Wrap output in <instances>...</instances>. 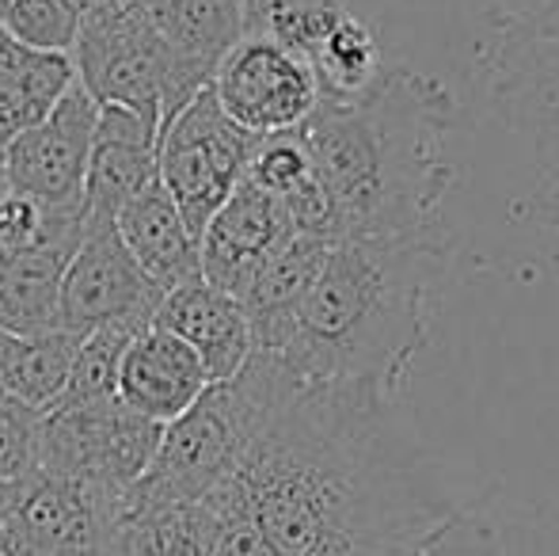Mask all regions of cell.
<instances>
[{"instance_id": "obj_1", "label": "cell", "mask_w": 559, "mask_h": 556, "mask_svg": "<svg viewBox=\"0 0 559 556\" xmlns=\"http://www.w3.org/2000/svg\"><path fill=\"white\" fill-rule=\"evenodd\" d=\"M225 492L274 556L419 545L453 514L435 473L369 386L297 381Z\"/></svg>"}, {"instance_id": "obj_2", "label": "cell", "mask_w": 559, "mask_h": 556, "mask_svg": "<svg viewBox=\"0 0 559 556\" xmlns=\"http://www.w3.org/2000/svg\"><path fill=\"white\" fill-rule=\"evenodd\" d=\"M456 104L442 81L415 69H384L354 104H320L301 138L320 171L338 237H423L442 233L453 187L449 134Z\"/></svg>"}, {"instance_id": "obj_3", "label": "cell", "mask_w": 559, "mask_h": 556, "mask_svg": "<svg viewBox=\"0 0 559 556\" xmlns=\"http://www.w3.org/2000/svg\"><path fill=\"white\" fill-rule=\"evenodd\" d=\"M445 268L442 233L338 237L274 358L309 386L392 397L430 340Z\"/></svg>"}, {"instance_id": "obj_4", "label": "cell", "mask_w": 559, "mask_h": 556, "mask_svg": "<svg viewBox=\"0 0 559 556\" xmlns=\"http://www.w3.org/2000/svg\"><path fill=\"white\" fill-rule=\"evenodd\" d=\"M297 381L266 351H255L236 378L210 381L199 401L164 427L145 476L126 492V511L202 504L240 469L243 453Z\"/></svg>"}, {"instance_id": "obj_5", "label": "cell", "mask_w": 559, "mask_h": 556, "mask_svg": "<svg viewBox=\"0 0 559 556\" xmlns=\"http://www.w3.org/2000/svg\"><path fill=\"white\" fill-rule=\"evenodd\" d=\"M76 84L99 107H126L164 122L199 92L183 81L148 8H81L73 43Z\"/></svg>"}, {"instance_id": "obj_6", "label": "cell", "mask_w": 559, "mask_h": 556, "mask_svg": "<svg viewBox=\"0 0 559 556\" xmlns=\"http://www.w3.org/2000/svg\"><path fill=\"white\" fill-rule=\"evenodd\" d=\"M472 58L499 119L559 179V31L487 15Z\"/></svg>"}, {"instance_id": "obj_7", "label": "cell", "mask_w": 559, "mask_h": 556, "mask_svg": "<svg viewBox=\"0 0 559 556\" xmlns=\"http://www.w3.org/2000/svg\"><path fill=\"white\" fill-rule=\"evenodd\" d=\"M259 138L243 134L217 107L214 92L202 88L191 104L160 122L156 138V176L194 237L225 206L248 171Z\"/></svg>"}, {"instance_id": "obj_8", "label": "cell", "mask_w": 559, "mask_h": 556, "mask_svg": "<svg viewBox=\"0 0 559 556\" xmlns=\"http://www.w3.org/2000/svg\"><path fill=\"white\" fill-rule=\"evenodd\" d=\"M160 435V423L130 412L118 397L84 409L43 412L38 473L126 499V492L145 476Z\"/></svg>"}, {"instance_id": "obj_9", "label": "cell", "mask_w": 559, "mask_h": 556, "mask_svg": "<svg viewBox=\"0 0 559 556\" xmlns=\"http://www.w3.org/2000/svg\"><path fill=\"white\" fill-rule=\"evenodd\" d=\"M99 104L73 81L46 119L15 134L0 153V179L8 191L38 202L46 214L84 217V176H88L92 134Z\"/></svg>"}, {"instance_id": "obj_10", "label": "cell", "mask_w": 559, "mask_h": 556, "mask_svg": "<svg viewBox=\"0 0 559 556\" xmlns=\"http://www.w3.org/2000/svg\"><path fill=\"white\" fill-rule=\"evenodd\" d=\"M217 107L251 138L294 134L317 115L320 84L297 50L243 35L210 81Z\"/></svg>"}, {"instance_id": "obj_11", "label": "cell", "mask_w": 559, "mask_h": 556, "mask_svg": "<svg viewBox=\"0 0 559 556\" xmlns=\"http://www.w3.org/2000/svg\"><path fill=\"white\" fill-rule=\"evenodd\" d=\"M160 301L164 294L126 252L115 222H84L61 279L58 332H69L76 340L104 328L141 332L153 324Z\"/></svg>"}, {"instance_id": "obj_12", "label": "cell", "mask_w": 559, "mask_h": 556, "mask_svg": "<svg viewBox=\"0 0 559 556\" xmlns=\"http://www.w3.org/2000/svg\"><path fill=\"white\" fill-rule=\"evenodd\" d=\"M289 237H294V225L286 210L251 179H240L199 237L202 279L236 297Z\"/></svg>"}, {"instance_id": "obj_13", "label": "cell", "mask_w": 559, "mask_h": 556, "mask_svg": "<svg viewBox=\"0 0 559 556\" xmlns=\"http://www.w3.org/2000/svg\"><path fill=\"white\" fill-rule=\"evenodd\" d=\"M156 138H160V122L126 107H99L88 176H84V222H115L126 202H133L160 179Z\"/></svg>"}, {"instance_id": "obj_14", "label": "cell", "mask_w": 559, "mask_h": 556, "mask_svg": "<svg viewBox=\"0 0 559 556\" xmlns=\"http://www.w3.org/2000/svg\"><path fill=\"white\" fill-rule=\"evenodd\" d=\"M210 386L199 355L164 328L148 324L126 343L115 397L138 416L168 427Z\"/></svg>"}, {"instance_id": "obj_15", "label": "cell", "mask_w": 559, "mask_h": 556, "mask_svg": "<svg viewBox=\"0 0 559 556\" xmlns=\"http://www.w3.org/2000/svg\"><path fill=\"white\" fill-rule=\"evenodd\" d=\"M153 324L183 340L199 355L210 381L236 378L255 355V340H251V324L240 301L225 289L210 286L206 279L164 294Z\"/></svg>"}, {"instance_id": "obj_16", "label": "cell", "mask_w": 559, "mask_h": 556, "mask_svg": "<svg viewBox=\"0 0 559 556\" xmlns=\"http://www.w3.org/2000/svg\"><path fill=\"white\" fill-rule=\"evenodd\" d=\"M115 229H118V237H122L126 252L133 256V263L145 271V279L153 282L160 294H171V289L202 279L199 237H194L191 225L183 222L176 202L168 199L160 179L118 210Z\"/></svg>"}, {"instance_id": "obj_17", "label": "cell", "mask_w": 559, "mask_h": 556, "mask_svg": "<svg viewBox=\"0 0 559 556\" xmlns=\"http://www.w3.org/2000/svg\"><path fill=\"white\" fill-rule=\"evenodd\" d=\"M332 245L335 240L294 233V237L248 279V286L236 294V301H240L243 317H248V324H251L255 351L274 355V351L282 347V340H286L305 294H309L320 268H324L328 248Z\"/></svg>"}, {"instance_id": "obj_18", "label": "cell", "mask_w": 559, "mask_h": 556, "mask_svg": "<svg viewBox=\"0 0 559 556\" xmlns=\"http://www.w3.org/2000/svg\"><path fill=\"white\" fill-rule=\"evenodd\" d=\"M243 179H251L259 191H266L286 210L294 233L338 240L332 202H328V191H324V184H320V171H317V164H312V153H309V145H305L301 130L259 138Z\"/></svg>"}, {"instance_id": "obj_19", "label": "cell", "mask_w": 559, "mask_h": 556, "mask_svg": "<svg viewBox=\"0 0 559 556\" xmlns=\"http://www.w3.org/2000/svg\"><path fill=\"white\" fill-rule=\"evenodd\" d=\"M84 233V229H81ZM81 237H53L0 252V328L15 335L58 332L61 279Z\"/></svg>"}, {"instance_id": "obj_20", "label": "cell", "mask_w": 559, "mask_h": 556, "mask_svg": "<svg viewBox=\"0 0 559 556\" xmlns=\"http://www.w3.org/2000/svg\"><path fill=\"white\" fill-rule=\"evenodd\" d=\"M145 8L183 81L194 92L210 88L214 69L243 38L240 0H153Z\"/></svg>"}, {"instance_id": "obj_21", "label": "cell", "mask_w": 559, "mask_h": 556, "mask_svg": "<svg viewBox=\"0 0 559 556\" xmlns=\"http://www.w3.org/2000/svg\"><path fill=\"white\" fill-rule=\"evenodd\" d=\"M73 58L69 54H38L12 43L0 31V149L38 119L53 111L73 88Z\"/></svg>"}, {"instance_id": "obj_22", "label": "cell", "mask_w": 559, "mask_h": 556, "mask_svg": "<svg viewBox=\"0 0 559 556\" xmlns=\"http://www.w3.org/2000/svg\"><path fill=\"white\" fill-rule=\"evenodd\" d=\"M76 343L81 340L69 332L15 335L0 328V397L50 412L69 381Z\"/></svg>"}, {"instance_id": "obj_23", "label": "cell", "mask_w": 559, "mask_h": 556, "mask_svg": "<svg viewBox=\"0 0 559 556\" xmlns=\"http://www.w3.org/2000/svg\"><path fill=\"white\" fill-rule=\"evenodd\" d=\"M317 73L320 84V104H354L361 99L384 73L381 43H377L373 27L346 12L343 20L320 38L305 58Z\"/></svg>"}, {"instance_id": "obj_24", "label": "cell", "mask_w": 559, "mask_h": 556, "mask_svg": "<svg viewBox=\"0 0 559 556\" xmlns=\"http://www.w3.org/2000/svg\"><path fill=\"white\" fill-rule=\"evenodd\" d=\"M350 12L346 0H240L243 35L271 38L301 58Z\"/></svg>"}, {"instance_id": "obj_25", "label": "cell", "mask_w": 559, "mask_h": 556, "mask_svg": "<svg viewBox=\"0 0 559 556\" xmlns=\"http://www.w3.org/2000/svg\"><path fill=\"white\" fill-rule=\"evenodd\" d=\"M133 335L138 332H130V328H104V332L84 335V340L76 343L73 366H69V381H66V389H61L58 401H53V409H84V404L115 401L118 363H122V351Z\"/></svg>"}, {"instance_id": "obj_26", "label": "cell", "mask_w": 559, "mask_h": 556, "mask_svg": "<svg viewBox=\"0 0 559 556\" xmlns=\"http://www.w3.org/2000/svg\"><path fill=\"white\" fill-rule=\"evenodd\" d=\"M0 31L38 54H73L81 31L76 0H0Z\"/></svg>"}, {"instance_id": "obj_27", "label": "cell", "mask_w": 559, "mask_h": 556, "mask_svg": "<svg viewBox=\"0 0 559 556\" xmlns=\"http://www.w3.org/2000/svg\"><path fill=\"white\" fill-rule=\"evenodd\" d=\"M81 229H84V217L46 214L38 202L23 199V194L8 191L0 184V252L43 245V240L53 237H81Z\"/></svg>"}, {"instance_id": "obj_28", "label": "cell", "mask_w": 559, "mask_h": 556, "mask_svg": "<svg viewBox=\"0 0 559 556\" xmlns=\"http://www.w3.org/2000/svg\"><path fill=\"white\" fill-rule=\"evenodd\" d=\"M43 412L0 397V484H23L38 473Z\"/></svg>"}, {"instance_id": "obj_29", "label": "cell", "mask_w": 559, "mask_h": 556, "mask_svg": "<svg viewBox=\"0 0 559 556\" xmlns=\"http://www.w3.org/2000/svg\"><path fill=\"white\" fill-rule=\"evenodd\" d=\"M491 20L525 23V27H545L559 31V0H495Z\"/></svg>"}, {"instance_id": "obj_30", "label": "cell", "mask_w": 559, "mask_h": 556, "mask_svg": "<svg viewBox=\"0 0 559 556\" xmlns=\"http://www.w3.org/2000/svg\"><path fill=\"white\" fill-rule=\"evenodd\" d=\"M358 556H430V549L427 542H419V545H392V549H369Z\"/></svg>"}, {"instance_id": "obj_31", "label": "cell", "mask_w": 559, "mask_h": 556, "mask_svg": "<svg viewBox=\"0 0 559 556\" xmlns=\"http://www.w3.org/2000/svg\"><path fill=\"white\" fill-rule=\"evenodd\" d=\"M15 496H20V484H0V522L8 519V511H12Z\"/></svg>"}, {"instance_id": "obj_32", "label": "cell", "mask_w": 559, "mask_h": 556, "mask_svg": "<svg viewBox=\"0 0 559 556\" xmlns=\"http://www.w3.org/2000/svg\"><path fill=\"white\" fill-rule=\"evenodd\" d=\"M545 206H548V217L559 225V179H548V191H545Z\"/></svg>"}]
</instances>
